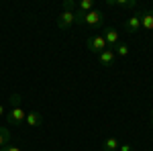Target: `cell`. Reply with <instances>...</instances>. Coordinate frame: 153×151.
I'll use <instances>...</instances> for the list:
<instances>
[{"label":"cell","mask_w":153,"mask_h":151,"mask_svg":"<svg viewBox=\"0 0 153 151\" xmlns=\"http://www.w3.org/2000/svg\"><path fill=\"white\" fill-rule=\"evenodd\" d=\"M151 116H153V108H151Z\"/></svg>","instance_id":"obj_21"},{"label":"cell","mask_w":153,"mask_h":151,"mask_svg":"<svg viewBox=\"0 0 153 151\" xmlns=\"http://www.w3.org/2000/svg\"><path fill=\"white\" fill-rule=\"evenodd\" d=\"M151 127H153V116H151Z\"/></svg>","instance_id":"obj_20"},{"label":"cell","mask_w":153,"mask_h":151,"mask_svg":"<svg viewBox=\"0 0 153 151\" xmlns=\"http://www.w3.org/2000/svg\"><path fill=\"white\" fill-rule=\"evenodd\" d=\"M78 10H82L84 14L94 10V2H92V0H82V2H78Z\"/></svg>","instance_id":"obj_14"},{"label":"cell","mask_w":153,"mask_h":151,"mask_svg":"<svg viewBox=\"0 0 153 151\" xmlns=\"http://www.w3.org/2000/svg\"><path fill=\"white\" fill-rule=\"evenodd\" d=\"M112 51H114V55H118V57H127L131 51V47L127 45V43H117V45L112 47Z\"/></svg>","instance_id":"obj_11"},{"label":"cell","mask_w":153,"mask_h":151,"mask_svg":"<svg viewBox=\"0 0 153 151\" xmlns=\"http://www.w3.org/2000/svg\"><path fill=\"white\" fill-rule=\"evenodd\" d=\"M125 29H127L129 33H139V31H141V19H139V12H135L131 19L125 21Z\"/></svg>","instance_id":"obj_5"},{"label":"cell","mask_w":153,"mask_h":151,"mask_svg":"<svg viewBox=\"0 0 153 151\" xmlns=\"http://www.w3.org/2000/svg\"><path fill=\"white\" fill-rule=\"evenodd\" d=\"M8 102H10V108H16V106H21V102H23V96L21 94H12L10 98H8Z\"/></svg>","instance_id":"obj_16"},{"label":"cell","mask_w":153,"mask_h":151,"mask_svg":"<svg viewBox=\"0 0 153 151\" xmlns=\"http://www.w3.org/2000/svg\"><path fill=\"white\" fill-rule=\"evenodd\" d=\"M118 151H133V147H131V143H123V145H118Z\"/></svg>","instance_id":"obj_18"},{"label":"cell","mask_w":153,"mask_h":151,"mask_svg":"<svg viewBox=\"0 0 153 151\" xmlns=\"http://www.w3.org/2000/svg\"><path fill=\"white\" fill-rule=\"evenodd\" d=\"M102 37H104V41H106V45H108V49H110V47H114V45L118 43V31L114 29V27H108V29H104Z\"/></svg>","instance_id":"obj_6"},{"label":"cell","mask_w":153,"mask_h":151,"mask_svg":"<svg viewBox=\"0 0 153 151\" xmlns=\"http://www.w3.org/2000/svg\"><path fill=\"white\" fill-rule=\"evenodd\" d=\"M0 151H23L21 147H16V145H6V147H2Z\"/></svg>","instance_id":"obj_17"},{"label":"cell","mask_w":153,"mask_h":151,"mask_svg":"<svg viewBox=\"0 0 153 151\" xmlns=\"http://www.w3.org/2000/svg\"><path fill=\"white\" fill-rule=\"evenodd\" d=\"M104 25V14H102V10H90L86 12V16H84V27H88L90 31H94V29H98V27H102Z\"/></svg>","instance_id":"obj_1"},{"label":"cell","mask_w":153,"mask_h":151,"mask_svg":"<svg viewBox=\"0 0 153 151\" xmlns=\"http://www.w3.org/2000/svg\"><path fill=\"white\" fill-rule=\"evenodd\" d=\"M114 51L112 49H104L100 55H98V61H100V65H104V68H110L112 63H114Z\"/></svg>","instance_id":"obj_9"},{"label":"cell","mask_w":153,"mask_h":151,"mask_svg":"<svg viewBox=\"0 0 153 151\" xmlns=\"http://www.w3.org/2000/svg\"><path fill=\"white\" fill-rule=\"evenodd\" d=\"M108 6H120V8H135L137 2L135 0H106Z\"/></svg>","instance_id":"obj_10"},{"label":"cell","mask_w":153,"mask_h":151,"mask_svg":"<svg viewBox=\"0 0 153 151\" xmlns=\"http://www.w3.org/2000/svg\"><path fill=\"white\" fill-rule=\"evenodd\" d=\"M25 116H27V112H25L21 106H16V108H10V112L6 115V121H8V125H12V127H23Z\"/></svg>","instance_id":"obj_3"},{"label":"cell","mask_w":153,"mask_h":151,"mask_svg":"<svg viewBox=\"0 0 153 151\" xmlns=\"http://www.w3.org/2000/svg\"><path fill=\"white\" fill-rule=\"evenodd\" d=\"M10 131H8V129L6 127H0V149H2V147H6V145H8V143H10Z\"/></svg>","instance_id":"obj_12"},{"label":"cell","mask_w":153,"mask_h":151,"mask_svg":"<svg viewBox=\"0 0 153 151\" xmlns=\"http://www.w3.org/2000/svg\"><path fill=\"white\" fill-rule=\"evenodd\" d=\"M139 19H141V31H153V10H145L139 12Z\"/></svg>","instance_id":"obj_8"},{"label":"cell","mask_w":153,"mask_h":151,"mask_svg":"<svg viewBox=\"0 0 153 151\" xmlns=\"http://www.w3.org/2000/svg\"><path fill=\"white\" fill-rule=\"evenodd\" d=\"M71 25H74V12H61L57 16V27L61 31H68Z\"/></svg>","instance_id":"obj_7"},{"label":"cell","mask_w":153,"mask_h":151,"mask_svg":"<svg viewBox=\"0 0 153 151\" xmlns=\"http://www.w3.org/2000/svg\"><path fill=\"white\" fill-rule=\"evenodd\" d=\"M86 47H88V51H92V53H102L104 49H108V45H106L104 37L102 35H90L88 37V41H86Z\"/></svg>","instance_id":"obj_2"},{"label":"cell","mask_w":153,"mask_h":151,"mask_svg":"<svg viewBox=\"0 0 153 151\" xmlns=\"http://www.w3.org/2000/svg\"><path fill=\"white\" fill-rule=\"evenodd\" d=\"M61 8H63V12H76V8H78V4H76L74 0H63Z\"/></svg>","instance_id":"obj_15"},{"label":"cell","mask_w":153,"mask_h":151,"mask_svg":"<svg viewBox=\"0 0 153 151\" xmlns=\"http://www.w3.org/2000/svg\"><path fill=\"white\" fill-rule=\"evenodd\" d=\"M118 145H120V143H118L114 137H108V139L102 143V149L104 151H118Z\"/></svg>","instance_id":"obj_13"},{"label":"cell","mask_w":153,"mask_h":151,"mask_svg":"<svg viewBox=\"0 0 153 151\" xmlns=\"http://www.w3.org/2000/svg\"><path fill=\"white\" fill-rule=\"evenodd\" d=\"M0 115H4V106L0 104Z\"/></svg>","instance_id":"obj_19"},{"label":"cell","mask_w":153,"mask_h":151,"mask_svg":"<svg viewBox=\"0 0 153 151\" xmlns=\"http://www.w3.org/2000/svg\"><path fill=\"white\" fill-rule=\"evenodd\" d=\"M41 123H43V115L39 110H31V112H27V116H25V127H29V129L39 127Z\"/></svg>","instance_id":"obj_4"}]
</instances>
